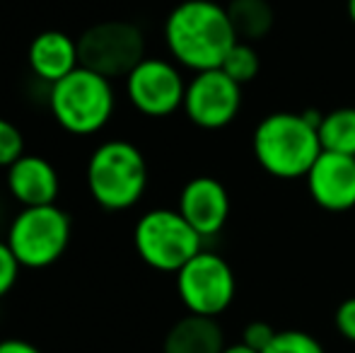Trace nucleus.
Here are the masks:
<instances>
[{"mask_svg": "<svg viewBox=\"0 0 355 353\" xmlns=\"http://www.w3.org/2000/svg\"><path fill=\"white\" fill-rule=\"evenodd\" d=\"M237 42L227 8L215 0H182L164 19L169 56L191 73L220 68Z\"/></svg>", "mask_w": 355, "mask_h": 353, "instance_id": "1", "label": "nucleus"}, {"mask_svg": "<svg viewBox=\"0 0 355 353\" xmlns=\"http://www.w3.org/2000/svg\"><path fill=\"white\" fill-rule=\"evenodd\" d=\"M317 112H273L259 121L252 136L254 157L276 179H304L322 155Z\"/></svg>", "mask_w": 355, "mask_h": 353, "instance_id": "2", "label": "nucleus"}, {"mask_svg": "<svg viewBox=\"0 0 355 353\" xmlns=\"http://www.w3.org/2000/svg\"><path fill=\"white\" fill-rule=\"evenodd\" d=\"M148 160L131 141L109 138L89 153L85 182L87 191L104 211H128L145 196L148 189Z\"/></svg>", "mask_w": 355, "mask_h": 353, "instance_id": "3", "label": "nucleus"}, {"mask_svg": "<svg viewBox=\"0 0 355 353\" xmlns=\"http://www.w3.org/2000/svg\"><path fill=\"white\" fill-rule=\"evenodd\" d=\"M49 109L53 121L71 136H97L116 112L114 80L78 66L63 80L49 85Z\"/></svg>", "mask_w": 355, "mask_h": 353, "instance_id": "4", "label": "nucleus"}, {"mask_svg": "<svg viewBox=\"0 0 355 353\" xmlns=\"http://www.w3.org/2000/svg\"><path fill=\"white\" fill-rule=\"evenodd\" d=\"M73 237V221L58 203L24 206L12 216L5 242L22 268H49L63 255Z\"/></svg>", "mask_w": 355, "mask_h": 353, "instance_id": "5", "label": "nucleus"}, {"mask_svg": "<svg viewBox=\"0 0 355 353\" xmlns=\"http://www.w3.org/2000/svg\"><path fill=\"white\" fill-rule=\"evenodd\" d=\"M133 247L143 264L162 273H177L203 250V237L177 208H153L133 225Z\"/></svg>", "mask_w": 355, "mask_h": 353, "instance_id": "6", "label": "nucleus"}, {"mask_svg": "<svg viewBox=\"0 0 355 353\" xmlns=\"http://www.w3.org/2000/svg\"><path fill=\"white\" fill-rule=\"evenodd\" d=\"M80 66L109 78L123 80L145 58V37L141 27L123 19L97 22L78 37Z\"/></svg>", "mask_w": 355, "mask_h": 353, "instance_id": "7", "label": "nucleus"}, {"mask_svg": "<svg viewBox=\"0 0 355 353\" xmlns=\"http://www.w3.org/2000/svg\"><path fill=\"white\" fill-rule=\"evenodd\" d=\"M177 293L191 315L220 317L232 305L237 278L223 257L201 250L177 271Z\"/></svg>", "mask_w": 355, "mask_h": 353, "instance_id": "8", "label": "nucleus"}, {"mask_svg": "<svg viewBox=\"0 0 355 353\" xmlns=\"http://www.w3.org/2000/svg\"><path fill=\"white\" fill-rule=\"evenodd\" d=\"M187 83L177 63L157 56H145L123 78L128 102L136 112L150 119H164L179 112L184 107Z\"/></svg>", "mask_w": 355, "mask_h": 353, "instance_id": "9", "label": "nucleus"}, {"mask_svg": "<svg viewBox=\"0 0 355 353\" xmlns=\"http://www.w3.org/2000/svg\"><path fill=\"white\" fill-rule=\"evenodd\" d=\"M182 109L193 126L218 131L237 119L242 109V85L234 83L223 68L193 73L187 83Z\"/></svg>", "mask_w": 355, "mask_h": 353, "instance_id": "10", "label": "nucleus"}, {"mask_svg": "<svg viewBox=\"0 0 355 353\" xmlns=\"http://www.w3.org/2000/svg\"><path fill=\"white\" fill-rule=\"evenodd\" d=\"M307 191L319 208L343 213L355 208V157L327 153L317 157L304 177Z\"/></svg>", "mask_w": 355, "mask_h": 353, "instance_id": "11", "label": "nucleus"}, {"mask_svg": "<svg viewBox=\"0 0 355 353\" xmlns=\"http://www.w3.org/2000/svg\"><path fill=\"white\" fill-rule=\"evenodd\" d=\"M177 211L189 221V225L206 240L218 235L230 218V193L223 182L201 175L189 179L179 191Z\"/></svg>", "mask_w": 355, "mask_h": 353, "instance_id": "12", "label": "nucleus"}, {"mask_svg": "<svg viewBox=\"0 0 355 353\" xmlns=\"http://www.w3.org/2000/svg\"><path fill=\"white\" fill-rule=\"evenodd\" d=\"M8 193L19 206H49L58 201L61 177L51 160L34 153H24L15 165L5 170Z\"/></svg>", "mask_w": 355, "mask_h": 353, "instance_id": "13", "label": "nucleus"}, {"mask_svg": "<svg viewBox=\"0 0 355 353\" xmlns=\"http://www.w3.org/2000/svg\"><path fill=\"white\" fill-rule=\"evenodd\" d=\"M27 66L37 80L53 85L80 66L78 39L61 29H46L29 42Z\"/></svg>", "mask_w": 355, "mask_h": 353, "instance_id": "14", "label": "nucleus"}, {"mask_svg": "<svg viewBox=\"0 0 355 353\" xmlns=\"http://www.w3.org/2000/svg\"><path fill=\"white\" fill-rule=\"evenodd\" d=\"M225 346L227 344L218 317H201L189 312L169 327L162 353H223Z\"/></svg>", "mask_w": 355, "mask_h": 353, "instance_id": "15", "label": "nucleus"}, {"mask_svg": "<svg viewBox=\"0 0 355 353\" xmlns=\"http://www.w3.org/2000/svg\"><path fill=\"white\" fill-rule=\"evenodd\" d=\"M225 8L239 42H259L276 22V12L268 0H230Z\"/></svg>", "mask_w": 355, "mask_h": 353, "instance_id": "16", "label": "nucleus"}, {"mask_svg": "<svg viewBox=\"0 0 355 353\" xmlns=\"http://www.w3.org/2000/svg\"><path fill=\"white\" fill-rule=\"evenodd\" d=\"M322 150L355 157V107H338L319 119Z\"/></svg>", "mask_w": 355, "mask_h": 353, "instance_id": "17", "label": "nucleus"}, {"mask_svg": "<svg viewBox=\"0 0 355 353\" xmlns=\"http://www.w3.org/2000/svg\"><path fill=\"white\" fill-rule=\"evenodd\" d=\"M220 68H223L234 83L247 85V83H252L254 78L259 76V71H261V58H259V51L254 49V44L237 42L227 51V56H225Z\"/></svg>", "mask_w": 355, "mask_h": 353, "instance_id": "18", "label": "nucleus"}, {"mask_svg": "<svg viewBox=\"0 0 355 353\" xmlns=\"http://www.w3.org/2000/svg\"><path fill=\"white\" fill-rule=\"evenodd\" d=\"M261 353H327L319 339L302 329H281Z\"/></svg>", "mask_w": 355, "mask_h": 353, "instance_id": "19", "label": "nucleus"}, {"mask_svg": "<svg viewBox=\"0 0 355 353\" xmlns=\"http://www.w3.org/2000/svg\"><path fill=\"white\" fill-rule=\"evenodd\" d=\"M22 155H24L22 131L10 119L0 117V170H8Z\"/></svg>", "mask_w": 355, "mask_h": 353, "instance_id": "20", "label": "nucleus"}, {"mask_svg": "<svg viewBox=\"0 0 355 353\" xmlns=\"http://www.w3.org/2000/svg\"><path fill=\"white\" fill-rule=\"evenodd\" d=\"M19 271H22V266L15 259L12 250H10L3 237V240H0V300L15 288V283H17V278H19Z\"/></svg>", "mask_w": 355, "mask_h": 353, "instance_id": "21", "label": "nucleus"}, {"mask_svg": "<svg viewBox=\"0 0 355 353\" xmlns=\"http://www.w3.org/2000/svg\"><path fill=\"white\" fill-rule=\"evenodd\" d=\"M276 334H278V332L273 329V327L268 325V322L254 320V322H249V325L244 327V332H242V344H247L249 349H254V351L261 353L268 344H271L273 336H276Z\"/></svg>", "mask_w": 355, "mask_h": 353, "instance_id": "22", "label": "nucleus"}, {"mask_svg": "<svg viewBox=\"0 0 355 353\" xmlns=\"http://www.w3.org/2000/svg\"><path fill=\"white\" fill-rule=\"evenodd\" d=\"M334 325H336L338 334L346 341H353L355 344V295L346 298L341 305L334 312Z\"/></svg>", "mask_w": 355, "mask_h": 353, "instance_id": "23", "label": "nucleus"}, {"mask_svg": "<svg viewBox=\"0 0 355 353\" xmlns=\"http://www.w3.org/2000/svg\"><path fill=\"white\" fill-rule=\"evenodd\" d=\"M0 353H44V351L27 339H3L0 341Z\"/></svg>", "mask_w": 355, "mask_h": 353, "instance_id": "24", "label": "nucleus"}, {"mask_svg": "<svg viewBox=\"0 0 355 353\" xmlns=\"http://www.w3.org/2000/svg\"><path fill=\"white\" fill-rule=\"evenodd\" d=\"M223 353H259V351L249 349L247 344H242V341H239V344H230V346H225Z\"/></svg>", "mask_w": 355, "mask_h": 353, "instance_id": "25", "label": "nucleus"}, {"mask_svg": "<svg viewBox=\"0 0 355 353\" xmlns=\"http://www.w3.org/2000/svg\"><path fill=\"white\" fill-rule=\"evenodd\" d=\"M346 12H348V19L355 24V0H346Z\"/></svg>", "mask_w": 355, "mask_h": 353, "instance_id": "26", "label": "nucleus"}, {"mask_svg": "<svg viewBox=\"0 0 355 353\" xmlns=\"http://www.w3.org/2000/svg\"><path fill=\"white\" fill-rule=\"evenodd\" d=\"M3 221H5V208H3V203H0V225H3Z\"/></svg>", "mask_w": 355, "mask_h": 353, "instance_id": "27", "label": "nucleus"}]
</instances>
